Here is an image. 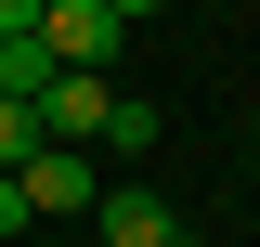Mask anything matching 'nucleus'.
I'll return each mask as SVG.
<instances>
[{"label": "nucleus", "mask_w": 260, "mask_h": 247, "mask_svg": "<svg viewBox=\"0 0 260 247\" xmlns=\"http://www.w3.org/2000/svg\"><path fill=\"white\" fill-rule=\"evenodd\" d=\"M104 117H117V78H52V91H39V143H78L91 156Z\"/></svg>", "instance_id": "obj_2"}, {"label": "nucleus", "mask_w": 260, "mask_h": 247, "mask_svg": "<svg viewBox=\"0 0 260 247\" xmlns=\"http://www.w3.org/2000/svg\"><path fill=\"white\" fill-rule=\"evenodd\" d=\"M13 182H26V208H39V221H52V208H104V182H91V156H78V143H39Z\"/></svg>", "instance_id": "obj_3"}, {"label": "nucleus", "mask_w": 260, "mask_h": 247, "mask_svg": "<svg viewBox=\"0 0 260 247\" xmlns=\"http://www.w3.org/2000/svg\"><path fill=\"white\" fill-rule=\"evenodd\" d=\"M91 221H104V247H182V208H169V195H143V182H117Z\"/></svg>", "instance_id": "obj_4"}, {"label": "nucleus", "mask_w": 260, "mask_h": 247, "mask_svg": "<svg viewBox=\"0 0 260 247\" xmlns=\"http://www.w3.org/2000/svg\"><path fill=\"white\" fill-rule=\"evenodd\" d=\"M26 221H39V208H26V182H13V169H0V247L26 234Z\"/></svg>", "instance_id": "obj_6"}, {"label": "nucleus", "mask_w": 260, "mask_h": 247, "mask_svg": "<svg viewBox=\"0 0 260 247\" xmlns=\"http://www.w3.org/2000/svg\"><path fill=\"white\" fill-rule=\"evenodd\" d=\"M104 13H117V26H130V13H156V0H104Z\"/></svg>", "instance_id": "obj_8"}, {"label": "nucleus", "mask_w": 260, "mask_h": 247, "mask_svg": "<svg viewBox=\"0 0 260 247\" xmlns=\"http://www.w3.org/2000/svg\"><path fill=\"white\" fill-rule=\"evenodd\" d=\"M143 143H156V104H130V91H117V117H104V156H143Z\"/></svg>", "instance_id": "obj_5"}, {"label": "nucleus", "mask_w": 260, "mask_h": 247, "mask_svg": "<svg viewBox=\"0 0 260 247\" xmlns=\"http://www.w3.org/2000/svg\"><path fill=\"white\" fill-rule=\"evenodd\" d=\"M39 13H52V0H0V39H39Z\"/></svg>", "instance_id": "obj_7"}, {"label": "nucleus", "mask_w": 260, "mask_h": 247, "mask_svg": "<svg viewBox=\"0 0 260 247\" xmlns=\"http://www.w3.org/2000/svg\"><path fill=\"white\" fill-rule=\"evenodd\" d=\"M117 13H104V0H52V13H39V52L65 65V78H104V65H117Z\"/></svg>", "instance_id": "obj_1"}]
</instances>
